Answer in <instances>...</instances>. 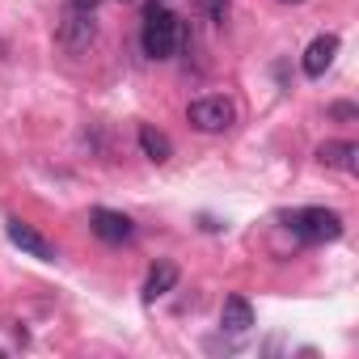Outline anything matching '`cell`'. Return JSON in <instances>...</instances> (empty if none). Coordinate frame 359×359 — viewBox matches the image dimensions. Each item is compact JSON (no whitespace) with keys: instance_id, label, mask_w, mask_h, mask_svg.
<instances>
[{"instance_id":"6da1fadb","label":"cell","mask_w":359,"mask_h":359,"mask_svg":"<svg viewBox=\"0 0 359 359\" xmlns=\"http://www.w3.org/2000/svg\"><path fill=\"white\" fill-rule=\"evenodd\" d=\"M140 43H144V55L169 60L177 47H182V22H177L165 5H148L144 9V34H140Z\"/></svg>"},{"instance_id":"7a4b0ae2","label":"cell","mask_w":359,"mask_h":359,"mask_svg":"<svg viewBox=\"0 0 359 359\" xmlns=\"http://www.w3.org/2000/svg\"><path fill=\"white\" fill-rule=\"evenodd\" d=\"M287 229L309 241V245H325V241H338L342 237V216L338 212H325V208H304V212H292L287 216Z\"/></svg>"},{"instance_id":"3957f363","label":"cell","mask_w":359,"mask_h":359,"mask_svg":"<svg viewBox=\"0 0 359 359\" xmlns=\"http://www.w3.org/2000/svg\"><path fill=\"white\" fill-rule=\"evenodd\" d=\"M187 123L195 131H203V135H220V131H229L237 123V106L229 97H195L187 106Z\"/></svg>"},{"instance_id":"277c9868","label":"cell","mask_w":359,"mask_h":359,"mask_svg":"<svg viewBox=\"0 0 359 359\" xmlns=\"http://www.w3.org/2000/svg\"><path fill=\"white\" fill-rule=\"evenodd\" d=\"M55 43H60L68 55L89 51V47L97 43V22H93V13H76V9H68V18H64L60 30H55Z\"/></svg>"},{"instance_id":"5b68a950","label":"cell","mask_w":359,"mask_h":359,"mask_svg":"<svg viewBox=\"0 0 359 359\" xmlns=\"http://www.w3.org/2000/svg\"><path fill=\"white\" fill-rule=\"evenodd\" d=\"M89 229H93V237H102L106 245H123V241H131V233H135V224H131L123 212H110V208H93Z\"/></svg>"},{"instance_id":"8992f818","label":"cell","mask_w":359,"mask_h":359,"mask_svg":"<svg viewBox=\"0 0 359 359\" xmlns=\"http://www.w3.org/2000/svg\"><path fill=\"white\" fill-rule=\"evenodd\" d=\"M9 241H13L22 254L39 258V262H55V258H60V254H55V245H51L39 229H30V224H22V220H9Z\"/></svg>"},{"instance_id":"52a82bcc","label":"cell","mask_w":359,"mask_h":359,"mask_svg":"<svg viewBox=\"0 0 359 359\" xmlns=\"http://www.w3.org/2000/svg\"><path fill=\"white\" fill-rule=\"evenodd\" d=\"M334 55H338V34H317L313 43H309V51H304V60H300V68H304V76H325V68L334 64Z\"/></svg>"},{"instance_id":"ba28073f","label":"cell","mask_w":359,"mask_h":359,"mask_svg":"<svg viewBox=\"0 0 359 359\" xmlns=\"http://www.w3.org/2000/svg\"><path fill=\"white\" fill-rule=\"evenodd\" d=\"M317 161H321L325 169H346V173H355V169H359V144H351V140H325V144L317 148Z\"/></svg>"},{"instance_id":"9c48e42d","label":"cell","mask_w":359,"mask_h":359,"mask_svg":"<svg viewBox=\"0 0 359 359\" xmlns=\"http://www.w3.org/2000/svg\"><path fill=\"white\" fill-rule=\"evenodd\" d=\"M135 140H140V148H144V156H148L152 165H165V161L173 156V144H169V135H165L161 127H152V123H140Z\"/></svg>"},{"instance_id":"30bf717a","label":"cell","mask_w":359,"mask_h":359,"mask_svg":"<svg viewBox=\"0 0 359 359\" xmlns=\"http://www.w3.org/2000/svg\"><path fill=\"white\" fill-rule=\"evenodd\" d=\"M220 325H224L229 334H245V330L254 325V304H250L245 296H229L224 309H220Z\"/></svg>"},{"instance_id":"8fae6325","label":"cell","mask_w":359,"mask_h":359,"mask_svg":"<svg viewBox=\"0 0 359 359\" xmlns=\"http://www.w3.org/2000/svg\"><path fill=\"white\" fill-rule=\"evenodd\" d=\"M173 283H177V266L173 262H156L148 271V279H144V304H156L165 292H173Z\"/></svg>"},{"instance_id":"7c38bea8","label":"cell","mask_w":359,"mask_h":359,"mask_svg":"<svg viewBox=\"0 0 359 359\" xmlns=\"http://www.w3.org/2000/svg\"><path fill=\"white\" fill-rule=\"evenodd\" d=\"M330 114H334V118H355V106H351V102H334Z\"/></svg>"},{"instance_id":"4fadbf2b","label":"cell","mask_w":359,"mask_h":359,"mask_svg":"<svg viewBox=\"0 0 359 359\" xmlns=\"http://www.w3.org/2000/svg\"><path fill=\"white\" fill-rule=\"evenodd\" d=\"M102 5V0H68V9H76V13H93Z\"/></svg>"},{"instance_id":"5bb4252c","label":"cell","mask_w":359,"mask_h":359,"mask_svg":"<svg viewBox=\"0 0 359 359\" xmlns=\"http://www.w3.org/2000/svg\"><path fill=\"white\" fill-rule=\"evenodd\" d=\"M208 9H212V18H216V22H224V13H229V0H208Z\"/></svg>"}]
</instances>
